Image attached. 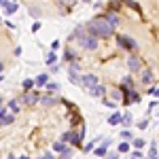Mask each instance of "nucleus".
Segmentation results:
<instances>
[{"label":"nucleus","mask_w":159,"mask_h":159,"mask_svg":"<svg viewBox=\"0 0 159 159\" xmlns=\"http://www.w3.org/2000/svg\"><path fill=\"white\" fill-rule=\"evenodd\" d=\"M85 30H87V32H91L93 36H98V38H110V36H112V32H115V28L106 21V17H93V19L87 24Z\"/></svg>","instance_id":"1"},{"label":"nucleus","mask_w":159,"mask_h":159,"mask_svg":"<svg viewBox=\"0 0 159 159\" xmlns=\"http://www.w3.org/2000/svg\"><path fill=\"white\" fill-rule=\"evenodd\" d=\"M72 38H76V40L81 43V47H83V49H87V51L98 49V36H93L91 32H87L85 28H81V25L74 30V34L70 36V40H72Z\"/></svg>","instance_id":"2"},{"label":"nucleus","mask_w":159,"mask_h":159,"mask_svg":"<svg viewBox=\"0 0 159 159\" xmlns=\"http://www.w3.org/2000/svg\"><path fill=\"white\" fill-rule=\"evenodd\" d=\"M117 43H119V47L125 51H134L136 47H138V43H136L132 36H125V34H119L117 36Z\"/></svg>","instance_id":"3"},{"label":"nucleus","mask_w":159,"mask_h":159,"mask_svg":"<svg viewBox=\"0 0 159 159\" xmlns=\"http://www.w3.org/2000/svg\"><path fill=\"white\" fill-rule=\"evenodd\" d=\"M40 98H43V96L38 93L36 89H34V91H24L21 102H24L25 106H34V104H38V102H40Z\"/></svg>","instance_id":"4"},{"label":"nucleus","mask_w":159,"mask_h":159,"mask_svg":"<svg viewBox=\"0 0 159 159\" xmlns=\"http://www.w3.org/2000/svg\"><path fill=\"white\" fill-rule=\"evenodd\" d=\"M81 85L89 91V89H93L96 85H100V79L96 74H83V76H81Z\"/></svg>","instance_id":"5"},{"label":"nucleus","mask_w":159,"mask_h":159,"mask_svg":"<svg viewBox=\"0 0 159 159\" xmlns=\"http://www.w3.org/2000/svg\"><path fill=\"white\" fill-rule=\"evenodd\" d=\"M153 81H155V74H153V70L144 68V70L140 72V83H142V85H147L148 89H151V87H153Z\"/></svg>","instance_id":"6"},{"label":"nucleus","mask_w":159,"mask_h":159,"mask_svg":"<svg viewBox=\"0 0 159 159\" xmlns=\"http://www.w3.org/2000/svg\"><path fill=\"white\" fill-rule=\"evenodd\" d=\"M104 17H106V21H108L115 30H117V28H119V24H121V17H119L115 11H106V13H104Z\"/></svg>","instance_id":"7"},{"label":"nucleus","mask_w":159,"mask_h":159,"mask_svg":"<svg viewBox=\"0 0 159 159\" xmlns=\"http://www.w3.org/2000/svg\"><path fill=\"white\" fill-rule=\"evenodd\" d=\"M108 147H110V138H104V142L93 151V155H98V157H106V155H108Z\"/></svg>","instance_id":"8"},{"label":"nucleus","mask_w":159,"mask_h":159,"mask_svg":"<svg viewBox=\"0 0 159 159\" xmlns=\"http://www.w3.org/2000/svg\"><path fill=\"white\" fill-rule=\"evenodd\" d=\"M40 104H43V106H47V108H51V106H55V104H57V96H55V93H47V96H43V98H40Z\"/></svg>","instance_id":"9"},{"label":"nucleus","mask_w":159,"mask_h":159,"mask_svg":"<svg viewBox=\"0 0 159 159\" xmlns=\"http://www.w3.org/2000/svg\"><path fill=\"white\" fill-rule=\"evenodd\" d=\"M127 68H129L132 72H138V70L142 68V61H140V57H136V55H132V57L127 60Z\"/></svg>","instance_id":"10"},{"label":"nucleus","mask_w":159,"mask_h":159,"mask_svg":"<svg viewBox=\"0 0 159 159\" xmlns=\"http://www.w3.org/2000/svg\"><path fill=\"white\" fill-rule=\"evenodd\" d=\"M87 93H89L91 98H104V96H106V87L104 85H96L93 89H89Z\"/></svg>","instance_id":"11"},{"label":"nucleus","mask_w":159,"mask_h":159,"mask_svg":"<svg viewBox=\"0 0 159 159\" xmlns=\"http://www.w3.org/2000/svg\"><path fill=\"white\" fill-rule=\"evenodd\" d=\"M81 76H83V74H79L76 70H68V79H70L72 85H81Z\"/></svg>","instance_id":"12"},{"label":"nucleus","mask_w":159,"mask_h":159,"mask_svg":"<svg viewBox=\"0 0 159 159\" xmlns=\"http://www.w3.org/2000/svg\"><path fill=\"white\" fill-rule=\"evenodd\" d=\"M34 81H36V87H47V83H49V74H38Z\"/></svg>","instance_id":"13"},{"label":"nucleus","mask_w":159,"mask_h":159,"mask_svg":"<svg viewBox=\"0 0 159 159\" xmlns=\"http://www.w3.org/2000/svg\"><path fill=\"white\" fill-rule=\"evenodd\" d=\"M7 108H9V112H13V115H19V108H21V106H19L17 100H11V102L7 104Z\"/></svg>","instance_id":"14"},{"label":"nucleus","mask_w":159,"mask_h":159,"mask_svg":"<svg viewBox=\"0 0 159 159\" xmlns=\"http://www.w3.org/2000/svg\"><path fill=\"white\" fill-rule=\"evenodd\" d=\"M132 121H134V117H132V112H123V119H121V125L127 129L129 125H132Z\"/></svg>","instance_id":"15"},{"label":"nucleus","mask_w":159,"mask_h":159,"mask_svg":"<svg viewBox=\"0 0 159 159\" xmlns=\"http://www.w3.org/2000/svg\"><path fill=\"white\" fill-rule=\"evenodd\" d=\"M121 119H123L121 112H112V115L108 117V123H110V125H119V123H121Z\"/></svg>","instance_id":"16"},{"label":"nucleus","mask_w":159,"mask_h":159,"mask_svg":"<svg viewBox=\"0 0 159 159\" xmlns=\"http://www.w3.org/2000/svg\"><path fill=\"white\" fill-rule=\"evenodd\" d=\"M55 61H57V55H55V51H49L47 53V57H45V64H49L51 68L55 66Z\"/></svg>","instance_id":"17"},{"label":"nucleus","mask_w":159,"mask_h":159,"mask_svg":"<svg viewBox=\"0 0 159 159\" xmlns=\"http://www.w3.org/2000/svg\"><path fill=\"white\" fill-rule=\"evenodd\" d=\"M66 148H68V147H66V142H61V140L53 142V153H60V155H61V153H64Z\"/></svg>","instance_id":"18"},{"label":"nucleus","mask_w":159,"mask_h":159,"mask_svg":"<svg viewBox=\"0 0 159 159\" xmlns=\"http://www.w3.org/2000/svg\"><path fill=\"white\" fill-rule=\"evenodd\" d=\"M13 121H15V115H13V112H7V115L0 119V125H11Z\"/></svg>","instance_id":"19"},{"label":"nucleus","mask_w":159,"mask_h":159,"mask_svg":"<svg viewBox=\"0 0 159 159\" xmlns=\"http://www.w3.org/2000/svg\"><path fill=\"white\" fill-rule=\"evenodd\" d=\"M17 9H19L17 2H9V7L4 9V13H7V15H13V13H17Z\"/></svg>","instance_id":"20"},{"label":"nucleus","mask_w":159,"mask_h":159,"mask_svg":"<svg viewBox=\"0 0 159 159\" xmlns=\"http://www.w3.org/2000/svg\"><path fill=\"white\" fill-rule=\"evenodd\" d=\"M36 85V81L34 79H25L24 81V91H32V87Z\"/></svg>","instance_id":"21"},{"label":"nucleus","mask_w":159,"mask_h":159,"mask_svg":"<svg viewBox=\"0 0 159 159\" xmlns=\"http://www.w3.org/2000/svg\"><path fill=\"white\" fill-rule=\"evenodd\" d=\"M98 142H100V138H96V140H91V142H87V144H85V148H83V151H85V153H91V151H96V148H93V147H96Z\"/></svg>","instance_id":"22"},{"label":"nucleus","mask_w":159,"mask_h":159,"mask_svg":"<svg viewBox=\"0 0 159 159\" xmlns=\"http://www.w3.org/2000/svg\"><path fill=\"white\" fill-rule=\"evenodd\" d=\"M148 157L151 159H157V144L151 142V148H148Z\"/></svg>","instance_id":"23"},{"label":"nucleus","mask_w":159,"mask_h":159,"mask_svg":"<svg viewBox=\"0 0 159 159\" xmlns=\"http://www.w3.org/2000/svg\"><path fill=\"white\" fill-rule=\"evenodd\" d=\"M129 142H119V148H117V151H119V153H127V151H129Z\"/></svg>","instance_id":"24"},{"label":"nucleus","mask_w":159,"mask_h":159,"mask_svg":"<svg viewBox=\"0 0 159 159\" xmlns=\"http://www.w3.org/2000/svg\"><path fill=\"white\" fill-rule=\"evenodd\" d=\"M60 159H72V148L68 147V148H66V151L60 155Z\"/></svg>","instance_id":"25"},{"label":"nucleus","mask_w":159,"mask_h":159,"mask_svg":"<svg viewBox=\"0 0 159 159\" xmlns=\"http://www.w3.org/2000/svg\"><path fill=\"white\" fill-rule=\"evenodd\" d=\"M30 15H32V17H40V15H43V13H40V9H38V7H30Z\"/></svg>","instance_id":"26"},{"label":"nucleus","mask_w":159,"mask_h":159,"mask_svg":"<svg viewBox=\"0 0 159 159\" xmlns=\"http://www.w3.org/2000/svg\"><path fill=\"white\" fill-rule=\"evenodd\" d=\"M57 89H60V85H57V83H47V91H49V93H55Z\"/></svg>","instance_id":"27"},{"label":"nucleus","mask_w":159,"mask_h":159,"mask_svg":"<svg viewBox=\"0 0 159 159\" xmlns=\"http://www.w3.org/2000/svg\"><path fill=\"white\" fill-rule=\"evenodd\" d=\"M123 2H125L127 7H132L134 11H138V13H140V7H138V2H134V0H123Z\"/></svg>","instance_id":"28"},{"label":"nucleus","mask_w":159,"mask_h":159,"mask_svg":"<svg viewBox=\"0 0 159 159\" xmlns=\"http://www.w3.org/2000/svg\"><path fill=\"white\" fill-rule=\"evenodd\" d=\"M144 144H147V142H144L142 138H134V147H136V148H142Z\"/></svg>","instance_id":"29"},{"label":"nucleus","mask_w":159,"mask_h":159,"mask_svg":"<svg viewBox=\"0 0 159 159\" xmlns=\"http://www.w3.org/2000/svg\"><path fill=\"white\" fill-rule=\"evenodd\" d=\"M119 155H121L119 151H108V155H106V157H104V159H117V157H119Z\"/></svg>","instance_id":"30"},{"label":"nucleus","mask_w":159,"mask_h":159,"mask_svg":"<svg viewBox=\"0 0 159 159\" xmlns=\"http://www.w3.org/2000/svg\"><path fill=\"white\" fill-rule=\"evenodd\" d=\"M132 159H144V155H142V153L136 148V151H132Z\"/></svg>","instance_id":"31"},{"label":"nucleus","mask_w":159,"mask_h":159,"mask_svg":"<svg viewBox=\"0 0 159 159\" xmlns=\"http://www.w3.org/2000/svg\"><path fill=\"white\" fill-rule=\"evenodd\" d=\"M121 138L129 140V138H132V132H129V129H123V132H121Z\"/></svg>","instance_id":"32"},{"label":"nucleus","mask_w":159,"mask_h":159,"mask_svg":"<svg viewBox=\"0 0 159 159\" xmlns=\"http://www.w3.org/2000/svg\"><path fill=\"white\" fill-rule=\"evenodd\" d=\"M81 123H83V121H81V117L74 115V117H72V125H79V127H81Z\"/></svg>","instance_id":"33"},{"label":"nucleus","mask_w":159,"mask_h":159,"mask_svg":"<svg viewBox=\"0 0 159 159\" xmlns=\"http://www.w3.org/2000/svg\"><path fill=\"white\" fill-rule=\"evenodd\" d=\"M147 125H148V119H142V121H138V127H140V129H144Z\"/></svg>","instance_id":"34"},{"label":"nucleus","mask_w":159,"mask_h":159,"mask_svg":"<svg viewBox=\"0 0 159 159\" xmlns=\"http://www.w3.org/2000/svg\"><path fill=\"white\" fill-rule=\"evenodd\" d=\"M148 91H151V93H153V96H155V98H159V87H151V89H148Z\"/></svg>","instance_id":"35"},{"label":"nucleus","mask_w":159,"mask_h":159,"mask_svg":"<svg viewBox=\"0 0 159 159\" xmlns=\"http://www.w3.org/2000/svg\"><path fill=\"white\" fill-rule=\"evenodd\" d=\"M57 47H60V40H53V43H51V51H55Z\"/></svg>","instance_id":"36"},{"label":"nucleus","mask_w":159,"mask_h":159,"mask_svg":"<svg viewBox=\"0 0 159 159\" xmlns=\"http://www.w3.org/2000/svg\"><path fill=\"white\" fill-rule=\"evenodd\" d=\"M43 157H45V159H55V157H53V153H51V151H47V153H45Z\"/></svg>","instance_id":"37"},{"label":"nucleus","mask_w":159,"mask_h":159,"mask_svg":"<svg viewBox=\"0 0 159 159\" xmlns=\"http://www.w3.org/2000/svg\"><path fill=\"white\" fill-rule=\"evenodd\" d=\"M0 7H2V9H7V7H9V0H0Z\"/></svg>","instance_id":"38"},{"label":"nucleus","mask_w":159,"mask_h":159,"mask_svg":"<svg viewBox=\"0 0 159 159\" xmlns=\"http://www.w3.org/2000/svg\"><path fill=\"white\" fill-rule=\"evenodd\" d=\"M2 68H4V64H2V61H0V72H2Z\"/></svg>","instance_id":"39"},{"label":"nucleus","mask_w":159,"mask_h":159,"mask_svg":"<svg viewBox=\"0 0 159 159\" xmlns=\"http://www.w3.org/2000/svg\"><path fill=\"white\" fill-rule=\"evenodd\" d=\"M17 159H30V157H25V155H21V157H17Z\"/></svg>","instance_id":"40"},{"label":"nucleus","mask_w":159,"mask_h":159,"mask_svg":"<svg viewBox=\"0 0 159 159\" xmlns=\"http://www.w3.org/2000/svg\"><path fill=\"white\" fill-rule=\"evenodd\" d=\"M0 108H2V96H0Z\"/></svg>","instance_id":"41"},{"label":"nucleus","mask_w":159,"mask_h":159,"mask_svg":"<svg viewBox=\"0 0 159 159\" xmlns=\"http://www.w3.org/2000/svg\"><path fill=\"white\" fill-rule=\"evenodd\" d=\"M2 81H4V76H0V83H2Z\"/></svg>","instance_id":"42"},{"label":"nucleus","mask_w":159,"mask_h":159,"mask_svg":"<svg viewBox=\"0 0 159 159\" xmlns=\"http://www.w3.org/2000/svg\"><path fill=\"white\" fill-rule=\"evenodd\" d=\"M83 2H91V0H83Z\"/></svg>","instance_id":"43"},{"label":"nucleus","mask_w":159,"mask_h":159,"mask_svg":"<svg viewBox=\"0 0 159 159\" xmlns=\"http://www.w3.org/2000/svg\"><path fill=\"white\" fill-rule=\"evenodd\" d=\"M38 159H45V157H38Z\"/></svg>","instance_id":"44"},{"label":"nucleus","mask_w":159,"mask_h":159,"mask_svg":"<svg viewBox=\"0 0 159 159\" xmlns=\"http://www.w3.org/2000/svg\"><path fill=\"white\" fill-rule=\"evenodd\" d=\"M144 159H151V157H144Z\"/></svg>","instance_id":"45"},{"label":"nucleus","mask_w":159,"mask_h":159,"mask_svg":"<svg viewBox=\"0 0 159 159\" xmlns=\"http://www.w3.org/2000/svg\"><path fill=\"white\" fill-rule=\"evenodd\" d=\"M13 2H15V0H13Z\"/></svg>","instance_id":"46"}]
</instances>
